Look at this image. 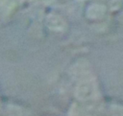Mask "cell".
Instances as JSON below:
<instances>
[{
	"mask_svg": "<svg viewBox=\"0 0 123 116\" xmlns=\"http://www.w3.org/2000/svg\"><path fill=\"white\" fill-rule=\"evenodd\" d=\"M96 91V85L92 79L83 80L76 88V95L80 100H88L93 97Z\"/></svg>",
	"mask_w": 123,
	"mask_h": 116,
	"instance_id": "obj_1",
	"label": "cell"
},
{
	"mask_svg": "<svg viewBox=\"0 0 123 116\" xmlns=\"http://www.w3.org/2000/svg\"><path fill=\"white\" fill-rule=\"evenodd\" d=\"M106 12V7L100 3H93L86 9V16L91 20L101 19Z\"/></svg>",
	"mask_w": 123,
	"mask_h": 116,
	"instance_id": "obj_2",
	"label": "cell"
},
{
	"mask_svg": "<svg viewBox=\"0 0 123 116\" xmlns=\"http://www.w3.org/2000/svg\"><path fill=\"white\" fill-rule=\"evenodd\" d=\"M48 26L53 31L62 32L66 29V22L62 16L58 14H51L48 17Z\"/></svg>",
	"mask_w": 123,
	"mask_h": 116,
	"instance_id": "obj_3",
	"label": "cell"
}]
</instances>
